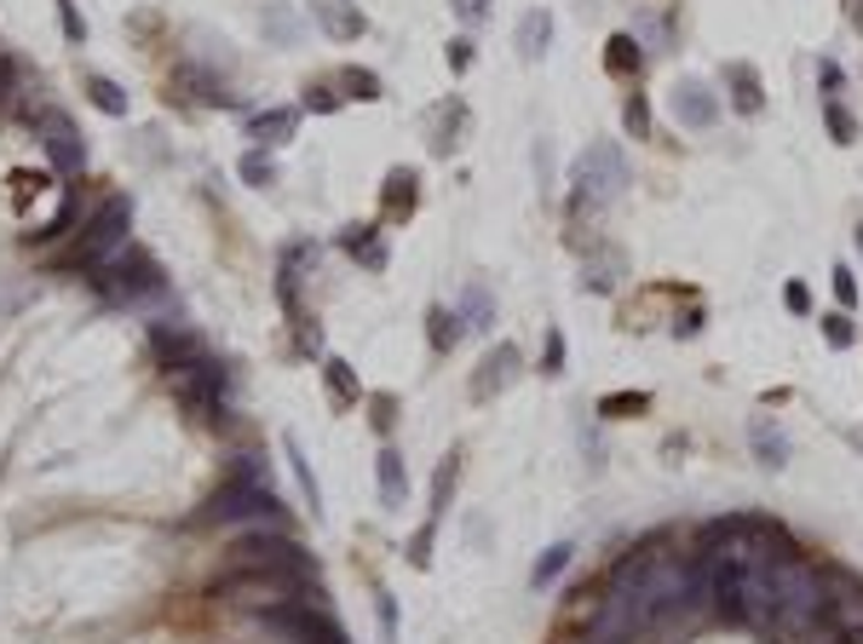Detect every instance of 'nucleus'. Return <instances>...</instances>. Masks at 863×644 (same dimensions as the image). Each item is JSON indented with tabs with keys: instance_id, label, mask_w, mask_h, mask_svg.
<instances>
[{
	"instance_id": "1",
	"label": "nucleus",
	"mask_w": 863,
	"mask_h": 644,
	"mask_svg": "<svg viewBox=\"0 0 863 644\" xmlns=\"http://www.w3.org/2000/svg\"><path fill=\"white\" fill-rule=\"evenodd\" d=\"M766 581H772L766 633L806 644L818 627H829V576H823V558L783 553V558L766 564Z\"/></svg>"
},
{
	"instance_id": "2",
	"label": "nucleus",
	"mask_w": 863,
	"mask_h": 644,
	"mask_svg": "<svg viewBox=\"0 0 863 644\" xmlns=\"http://www.w3.org/2000/svg\"><path fill=\"white\" fill-rule=\"evenodd\" d=\"M87 276H92V288L105 294L110 305H127V312H150V305H162V299H167V276H162V265L150 260L144 248H133V242H127L116 260L92 265Z\"/></svg>"
},
{
	"instance_id": "3",
	"label": "nucleus",
	"mask_w": 863,
	"mask_h": 644,
	"mask_svg": "<svg viewBox=\"0 0 863 644\" xmlns=\"http://www.w3.org/2000/svg\"><path fill=\"white\" fill-rule=\"evenodd\" d=\"M167 392L179 397L201 426L231 421V369H225L214 351H201L196 363H185V369H167Z\"/></svg>"
},
{
	"instance_id": "4",
	"label": "nucleus",
	"mask_w": 863,
	"mask_h": 644,
	"mask_svg": "<svg viewBox=\"0 0 863 644\" xmlns=\"http://www.w3.org/2000/svg\"><path fill=\"white\" fill-rule=\"evenodd\" d=\"M231 524H283V501L271 495V483L225 478L214 489V501L190 519V530H231Z\"/></svg>"
},
{
	"instance_id": "5",
	"label": "nucleus",
	"mask_w": 863,
	"mask_h": 644,
	"mask_svg": "<svg viewBox=\"0 0 863 644\" xmlns=\"http://www.w3.org/2000/svg\"><path fill=\"white\" fill-rule=\"evenodd\" d=\"M627 190V162L616 144H588L570 167V214H599Z\"/></svg>"
},
{
	"instance_id": "6",
	"label": "nucleus",
	"mask_w": 863,
	"mask_h": 644,
	"mask_svg": "<svg viewBox=\"0 0 863 644\" xmlns=\"http://www.w3.org/2000/svg\"><path fill=\"white\" fill-rule=\"evenodd\" d=\"M231 570H276V576L317 581V558L299 547L283 524H260L253 535H242L237 547H231Z\"/></svg>"
},
{
	"instance_id": "7",
	"label": "nucleus",
	"mask_w": 863,
	"mask_h": 644,
	"mask_svg": "<svg viewBox=\"0 0 863 644\" xmlns=\"http://www.w3.org/2000/svg\"><path fill=\"white\" fill-rule=\"evenodd\" d=\"M127 230H133V201H127V196H105V201L87 214L81 237H75V253H69L64 265H69V271H92V265L116 260V253L127 248Z\"/></svg>"
},
{
	"instance_id": "8",
	"label": "nucleus",
	"mask_w": 863,
	"mask_h": 644,
	"mask_svg": "<svg viewBox=\"0 0 863 644\" xmlns=\"http://www.w3.org/2000/svg\"><path fill=\"white\" fill-rule=\"evenodd\" d=\"M312 581H299V576H276V570H225L214 581V599H231L242 610H283V604H299V592H306Z\"/></svg>"
},
{
	"instance_id": "9",
	"label": "nucleus",
	"mask_w": 863,
	"mask_h": 644,
	"mask_svg": "<svg viewBox=\"0 0 863 644\" xmlns=\"http://www.w3.org/2000/svg\"><path fill=\"white\" fill-rule=\"evenodd\" d=\"M35 139H41L46 162H53L58 173H81L87 167V139H81V127H75L64 110H41L35 116Z\"/></svg>"
},
{
	"instance_id": "10",
	"label": "nucleus",
	"mask_w": 863,
	"mask_h": 644,
	"mask_svg": "<svg viewBox=\"0 0 863 644\" xmlns=\"http://www.w3.org/2000/svg\"><path fill=\"white\" fill-rule=\"evenodd\" d=\"M524 374V351L513 346V340H501V346H490L484 351V363H478V374H472V403H490V397H501L506 385H513Z\"/></svg>"
},
{
	"instance_id": "11",
	"label": "nucleus",
	"mask_w": 863,
	"mask_h": 644,
	"mask_svg": "<svg viewBox=\"0 0 863 644\" xmlns=\"http://www.w3.org/2000/svg\"><path fill=\"white\" fill-rule=\"evenodd\" d=\"M674 121L685 127V133H708V127L720 121V92L708 81H697V75L674 81Z\"/></svg>"
},
{
	"instance_id": "12",
	"label": "nucleus",
	"mask_w": 863,
	"mask_h": 644,
	"mask_svg": "<svg viewBox=\"0 0 863 644\" xmlns=\"http://www.w3.org/2000/svg\"><path fill=\"white\" fill-rule=\"evenodd\" d=\"M823 576H829V622L846 638H857L863 633V581L852 570H841V564H823Z\"/></svg>"
},
{
	"instance_id": "13",
	"label": "nucleus",
	"mask_w": 863,
	"mask_h": 644,
	"mask_svg": "<svg viewBox=\"0 0 863 644\" xmlns=\"http://www.w3.org/2000/svg\"><path fill=\"white\" fill-rule=\"evenodd\" d=\"M150 351H156V363H162V374H167V369L196 363L208 346H201V334L185 328V323H150Z\"/></svg>"
},
{
	"instance_id": "14",
	"label": "nucleus",
	"mask_w": 863,
	"mask_h": 644,
	"mask_svg": "<svg viewBox=\"0 0 863 644\" xmlns=\"http://www.w3.org/2000/svg\"><path fill=\"white\" fill-rule=\"evenodd\" d=\"M312 265H317V248L312 242H288L283 248V265H276V299H283V312L294 323H306V312H299V282H306Z\"/></svg>"
},
{
	"instance_id": "15",
	"label": "nucleus",
	"mask_w": 863,
	"mask_h": 644,
	"mask_svg": "<svg viewBox=\"0 0 863 644\" xmlns=\"http://www.w3.org/2000/svg\"><path fill=\"white\" fill-rule=\"evenodd\" d=\"M749 449H754V460L766 472H783V467H789V455H795L789 432H783V421H772V415H754L749 421Z\"/></svg>"
},
{
	"instance_id": "16",
	"label": "nucleus",
	"mask_w": 863,
	"mask_h": 644,
	"mask_svg": "<svg viewBox=\"0 0 863 644\" xmlns=\"http://www.w3.org/2000/svg\"><path fill=\"white\" fill-rule=\"evenodd\" d=\"M173 92H185L190 105H208V110H225L231 105V92H225V81L214 69H201V64H173Z\"/></svg>"
},
{
	"instance_id": "17",
	"label": "nucleus",
	"mask_w": 863,
	"mask_h": 644,
	"mask_svg": "<svg viewBox=\"0 0 863 644\" xmlns=\"http://www.w3.org/2000/svg\"><path fill=\"white\" fill-rule=\"evenodd\" d=\"M720 75H725V98H731V110H738V116H760V110H766V87H760V69L754 64L731 58Z\"/></svg>"
},
{
	"instance_id": "18",
	"label": "nucleus",
	"mask_w": 863,
	"mask_h": 644,
	"mask_svg": "<svg viewBox=\"0 0 863 644\" xmlns=\"http://www.w3.org/2000/svg\"><path fill=\"white\" fill-rule=\"evenodd\" d=\"M374 478H380V506L403 512V501H409V467H403V455L392 444L374 455Z\"/></svg>"
},
{
	"instance_id": "19",
	"label": "nucleus",
	"mask_w": 863,
	"mask_h": 644,
	"mask_svg": "<svg viewBox=\"0 0 863 644\" xmlns=\"http://www.w3.org/2000/svg\"><path fill=\"white\" fill-rule=\"evenodd\" d=\"M312 18L323 23L328 41H358L369 30V18L358 7H346V0H312Z\"/></svg>"
},
{
	"instance_id": "20",
	"label": "nucleus",
	"mask_w": 863,
	"mask_h": 644,
	"mask_svg": "<svg viewBox=\"0 0 863 644\" xmlns=\"http://www.w3.org/2000/svg\"><path fill=\"white\" fill-rule=\"evenodd\" d=\"M415 201H420V178H415V167H392V173H386V185H380V214H386V219H409V214H415Z\"/></svg>"
},
{
	"instance_id": "21",
	"label": "nucleus",
	"mask_w": 863,
	"mask_h": 644,
	"mask_svg": "<svg viewBox=\"0 0 863 644\" xmlns=\"http://www.w3.org/2000/svg\"><path fill=\"white\" fill-rule=\"evenodd\" d=\"M547 41H553V12H547V7H529V12L518 18V30H513L518 58H524V64H542V58H547Z\"/></svg>"
},
{
	"instance_id": "22",
	"label": "nucleus",
	"mask_w": 863,
	"mask_h": 644,
	"mask_svg": "<svg viewBox=\"0 0 863 644\" xmlns=\"http://www.w3.org/2000/svg\"><path fill=\"white\" fill-rule=\"evenodd\" d=\"M467 323H461V312H455V305H432L426 312V346H432V357H449L455 346L467 340Z\"/></svg>"
},
{
	"instance_id": "23",
	"label": "nucleus",
	"mask_w": 863,
	"mask_h": 644,
	"mask_svg": "<svg viewBox=\"0 0 863 644\" xmlns=\"http://www.w3.org/2000/svg\"><path fill=\"white\" fill-rule=\"evenodd\" d=\"M340 248H346L363 271H386V260H392L386 242H380V225H346V230H340Z\"/></svg>"
},
{
	"instance_id": "24",
	"label": "nucleus",
	"mask_w": 863,
	"mask_h": 644,
	"mask_svg": "<svg viewBox=\"0 0 863 644\" xmlns=\"http://www.w3.org/2000/svg\"><path fill=\"white\" fill-rule=\"evenodd\" d=\"M604 69H611L616 81H640V75H645V41L627 35V30L611 35V41H604Z\"/></svg>"
},
{
	"instance_id": "25",
	"label": "nucleus",
	"mask_w": 863,
	"mask_h": 644,
	"mask_svg": "<svg viewBox=\"0 0 863 644\" xmlns=\"http://www.w3.org/2000/svg\"><path fill=\"white\" fill-rule=\"evenodd\" d=\"M294 127H299V110H294V105H276V110L248 116V139L260 144V150H265V144H288Z\"/></svg>"
},
{
	"instance_id": "26",
	"label": "nucleus",
	"mask_w": 863,
	"mask_h": 644,
	"mask_svg": "<svg viewBox=\"0 0 863 644\" xmlns=\"http://www.w3.org/2000/svg\"><path fill=\"white\" fill-rule=\"evenodd\" d=\"M323 380H328V397H335L340 408H358L369 392H363V380H358V369L346 363V357H323Z\"/></svg>"
},
{
	"instance_id": "27",
	"label": "nucleus",
	"mask_w": 863,
	"mask_h": 644,
	"mask_svg": "<svg viewBox=\"0 0 863 644\" xmlns=\"http://www.w3.org/2000/svg\"><path fill=\"white\" fill-rule=\"evenodd\" d=\"M455 312H461V323H467L472 334H490V328H495V294L472 276L467 288H461V305H455Z\"/></svg>"
},
{
	"instance_id": "28",
	"label": "nucleus",
	"mask_w": 863,
	"mask_h": 644,
	"mask_svg": "<svg viewBox=\"0 0 863 644\" xmlns=\"http://www.w3.org/2000/svg\"><path fill=\"white\" fill-rule=\"evenodd\" d=\"M570 558H576V541H553V547H547L536 564H529V587H536V592H542V587H553L558 576L570 570Z\"/></svg>"
},
{
	"instance_id": "29",
	"label": "nucleus",
	"mask_w": 863,
	"mask_h": 644,
	"mask_svg": "<svg viewBox=\"0 0 863 644\" xmlns=\"http://www.w3.org/2000/svg\"><path fill=\"white\" fill-rule=\"evenodd\" d=\"M283 455H288V472H294V483H299V495L312 501V519H323V489H317V478H312V467H306V455H299V437H294V432H283Z\"/></svg>"
},
{
	"instance_id": "30",
	"label": "nucleus",
	"mask_w": 863,
	"mask_h": 644,
	"mask_svg": "<svg viewBox=\"0 0 863 644\" xmlns=\"http://www.w3.org/2000/svg\"><path fill=\"white\" fill-rule=\"evenodd\" d=\"M455 478H461V455H444V460H438V472H432V506H426V519H438V524H444L449 495H455Z\"/></svg>"
},
{
	"instance_id": "31",
	"label": "nucleus",
	"mask_w": 863,
	"mask_h": 644,
	"mask_svg": "<svg viewBox=\"0 0 863 644\" xmlns=\"http://www.w3.org/2000/svg\"><path fill=\"white\" fill-rule=\"evenodd\" d=\"M461 121H467V105H461V98L438 110V133H432V156H449V150L461 144V139H455V133H461Z\"/></svg>"
},
{
	"instance_id": "32",
	"label": "nucleus",
	"mask_w": 863,
	"mask_h": 644,
	"mask_svg": "<svg viewBox=\"0 0 863 644\" xmlns=\"http://www.w3.org/2000/svg\"><path fill=\"white\" fill-rule=\"evenodd\" d=\"M622 127H627V139H651L656 133V116H651V98L645 92H627L622 98Z\"/></svg>"
},
{
	"instance_id": "33",
	"label": "nucleus",
	"mask_w": 863,
	"mask_h": 644,
	"mask_svg": "<svg viewBox=\"0 0 863 644\" xmlns=\"http://www.w3.org/2000/svg\"><path fill=\"white\" fill-rule=\"evenodd\" d=\"M340 87H346V98H358V105H374V98H386V87H380V75L374 69H340Z\"/></svg>"
},
{
	"instance_id": "34",
	"label": "nucleus",
	"mask_w": 863,
	"mask_h": 644,
	"mask_svg": "<svg viewBox=\"0 0 863 644\" xmlns=\"http://www.w3.org/2000/svg\"><path fill=\"white\" fill-rule=\"evenodd\" d=\"M237 173H242V185H253V190H271V185H276V162L265 156L260 144H253L248 156L237 162Z\"/></svg>"
},
{
	"instance_id": "35",
	"label": "nucleus",
	"mask_w": 863,
	"mask_h": 644,
	"mask_svg": "<svg viewBox=\"0 0 863 644\" xmlns=\"http://www.w3.org/2000/svg\"><path fill=\"white\" fill-rule=\"evenodd\" d=\"M651 408V392H611L599 397V421H627V415H645Z\"/></svg>"
},
{
	"instance_id": "36",
	"label": "nucleus",
	"mask_w": 863,
	"mask_h": 644,
	"mask_svg": "<svg viewBox=\"0 0 863 644\" xmlns=\"http://www.w3.org/2000/svg\"><path fill=\"white\" fill-rule=\"evenodd\" d=\"M818 328H823V340H829L834 351H852V346H857L852 312H841V305H834V312H823V317H818Z\"/></svg>"
},
{
	"instance_id": "37",
	"label": "nucleus",
	"mask_w": 863,
	"mask_h": 644,
	"mask_svg": "<svg viewBox=\"0 0 863 644\" xmlns=\"http://www.w3.org/2000/svg\"><path fill=\"white\" fill-rule=\"evenodd\" d=\"M823 105V121H829V139L834 144H857V121H852V110L841 105V98H818Z\"/></svg>"
},
{
	"instance_id": "38",
	"label": "nucleus",
	"mask_w": 863,
	"mask_h": 644,
	"mask_svg": "<svg viewBox=\"0 0 863 644\" xmlns=\"http://www.w3.org/2000/svg\"><path fill=\"white\" fill-rule=\"evenodd\" d=\"M87 98H92L105 116H127V92L110 81V75H87Z\"/></svg>"
},
{
	"instance_id": "39",
	"label": "nucleus",
	"mask_w": 863,
	"mask_h": 644,
	"mask_svg": "<svg viewBox=\"0 0 863 644\" xmlns=\"http://www.w3.org/2000/svg\"><path fill=\"white\" fill-rule=\"evenodd\" d=\"M829 288H834V305H841V312H857V276H852V265H834L829 271Z\"/></svg>"
},
{
	"instance_id": "40",
	"label": "nucleus",
	"mask_w": 863,
	"mask_h": 644,
	"mask_svg": "<svg viewBox=\"0 0 863 644\" xmlns=\"http://www.w3.org/2000/svg\"><path fill=\"white\" fill-rule=\"evenodd\" d=\"M18 92H23V64L12 53H0V110H7Z\"/></svg>"
},
{
	"instance_id": "41",
	"label": "nucleus",
	"mask_w": 863,
	"mask_h": 644,
	"mask_svg": "<svg viewBox=\"0 0 863 644\" xmlns=\"http://www.w3.org/2000/svg\"><path fill=\"white\" fill-rule=\"evenodd\" d=\"M374 615H380V638L397 644V599H392L386 587H374Z\"/></svg>"
},
{
	"instance_id": "42",
	"label": "nucleus",
	"mask_w": 863,
	"mask_h": 644,
	"mask_svg": "<svg viewBox=\"0 0 863 644\" xmlns=\"http://www.w3.org/2000/svg\"><path fill=\"white\" fill-rule=\"evenodd\" d=\"M432 541H438V519H426V524L409 535V564H415V570H426V564H432Z\"/></svg>"
},
{
	"instance_id": "43",
	"label": "nucleus",
	"mask_w": 863,
	"mask_h": 644,
	"mask_svg": "<svg viewBox=\"0 0 863 644\" xmlns=\"http://www.w3.org/2000/svg\"><path fill=\"white\" fill-rule=\"evenodd\" d=\"M69 219H75V208H58V214L46 219L41 230H30V237H23V242H30V248H46V242H58L64 230H69Z\"/></svg>"
},
{
	"instance_id": "44",
	"label": "nucleus",
	"mask_w": 863,
	"mask_h": 644,
	"mask_svg": "<svg viewBox=\"0 0 863 644\" xmlns=\"http://www.w3.org/2000/svg\"><path fill=\"white\" fill-rule=\"evenodd\" d=\"M542 374H547V380H558V374H565V334H558V328H547V351H542Z\"/></svg>"
},
{
	"instance_id": "45",
	"label": "nucleus",
	"mask_w": 863,
	"mask_h": 644,
	"mask_svg": "<svg viewBox=\"0 0 863 644\" xmlns=\"http://www.w3.org/2000/svg\"><path fill=\"white\" fill-rule=\"evenodd\" d=\"M702 328H708V312L702 305H685V312L674 317V340H697Z\"/></svg>"
},
{
	"instance_id": "46",
	"label": "nucleus",
	"mask_w": 863,
	"mask_h": 644,
	"mask_svg": "<svg viewBox=\"0 0 863 644\" xmlns=\"http://www.w3.org/2000/svg\"><path fill=\"white\" fill-rule=\"evenodd\" d=\"M346 105V92H335V87H306V110H317V116H335Z\"/></svg>"
},
{
	"instance_id": "47",
	"label": "nucleus",
	"mask_w": 863,
	"mask_h": 644,
	"mask_svg": "<svg viewBox=\"0 0 863 644\" xmlns=\"http://www.w3.org/2000/svg\"><path fill=\"white\" fill-rule=\"evenodd\" d=\"M58 23H64V41H69V46L87 41V23H81V12H75L69 0H58Z\"/></svg>"
},
{
	"instance_id": "48",
	"label": "nucleus",
	"mask_w": 863,
	"mask_h": 644,
	"mask_svg": "<svg viewBox=\"0 0 863 644\" xmlns=\"http://www.w3.org/2000/svg\"><path fill=\"white\" fill-rule=\"evenodd\" d=\"M444 58H449V69H455V75H467V69H472V58H478V53H472V35H455Z\"/></svg>"
},
{
	"instance_id": "49",
	"label": "nucleus",
	"mask_w": 863,
	"mask_h": 644,
	"mask_svg": "<svg viewBox=\"0 0 863 644\" xmlns=\"http://www.w3.org/2000/svg\"><path fill=\"white\" fill-rule=\"evenodd\" d=\"M818 81H823V98H841V87H846V69L834 64V58H818Z\"/></svg>"
},
{
	"instance_id": "50",
	"label": "nucleus",
	"mask_w": 863,
	"mask_h": 644,
	"mask_svg": "<svg viewBox=\"0 0 863 644\" xmlns=\"http://www.w3.org/2000/svg\"><path fill=\"white\" fill-rule=\"evenodd\" d=\"M7 185H12V190H18V201H23V196H41V190H46V173H30V167H18V173L7 178Z\"/></svg>"
},
{
	"instance_id": "51",
	"label": "nucleus",
	"mask_w": 863,
	"mask_h": 644,
	"mask_svg": "<svg viewBox=\"0 0 863 644\" xmlns=\"http://www.w3.org/2000/svg\"><path fill=\"white\" fill-rule=\"evenodd\" d=\"M369 408H374V426H380V432H392V421H397V397H392V392H374Z\"/></svg>"
},
{
	"instance_id": "52",
	"label": "nucleus",
	"mask_w": 863,
	"mask_h": 644,
	"mask_svg": "<svg viewBox=\"0 0 863 644\" xmlns=\"http://www.w3.org/2000/svg\"><path fill=\"white\" fill-rule=\"evenodd\" d=\"M449 12L472 30V23H484V18H490V0H449Z\"/></svg>"
},
{
	"instance_id": "53",
	"label": "nucleus",
	"mask_w": 863,
	"mask_h": 644,
	"mask_svg": "<svg viewBox=\"0 0 863 644\" xmlns=\"http://www.w3.org/2000/svg\"><path fill=\"white\" fill-rule=\"evenodd\" d=\"M783 305H789L795 317H811V288L806 282H789V288H783Z\"/></svg>"
},
{
	"instance_id": "54",
	"label": "nucleus",
	"mask_w": 863,
	"mask_h": 644,
	"mask_svg": "<svg viewBox=\"0 0 863 644\" xmlns=\"http://www.w3.org/2000/svg\"><path fill=\"white\" fill-rule=\"evenodd\" d=\"M536 178H542V190H553V144L536 139Z\"/></svg>"
},
{
	"instance_id": "55",
	"label": "nucleus",
	"mask_w": 863,
	"mask_h": 644,
	"mask_svg": "<svg viewBox=\"0 0 863 644\" xmlns=\"http://www.w3.org/2000/svg\"><path fill=\"white\" fill-rule=\"evenodd\" d=\"M265 30H271L276 41H294V35H299V23H294L288 12H271V18H265Z\"/></svg>"
},
{
	"instance_id": "56",
	"label": "nucleus",
	"mask_w": 863,
	"mask_h": 644,
	"mask_svg": "<svg viewBox=\"0 0 863 644\" xmlns=\"http://www.w3.org/2000/svg\"><path fill=\"white\" fill-rule=\"evenodd\" d=\"M846 18H852V30L863 35V0H846Z\"/></svg>"
},
{
	"instance_id": "57",
	"label": "nucleus",
	"mask_w": 863,
	"mask_h": 644,
	"mask_svg": "<svg viewBox=\"0 0 863 644\" xmlns=\"http://www.w3.org/2000/svg\"><path fill=\"white\" fill-rule=\"evenodd\" d=\"M852 242H857V253H863V225H857V230H852Z\"/></svg>"
},
{
	"instance_id": "58",
	"label": "nucleus",
	"mask_w": 863,
	"mask_h": 644,
	"mask_svg": "<svg viewBox=\"0 0 863 644\" xmlns=\"http://www.w3.org/2000/svg\"><path fill=\"white\" fill-rule=\"evenodd\" d=\"M852 644H863V633H857V638H852Z\"/></svg>"
}]
</instances>
